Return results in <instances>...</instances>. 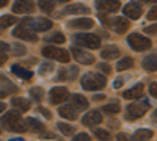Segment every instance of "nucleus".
I'll use <instances>...</instances> for the list:
<instances>
[{
    "label": "nucleus",
    "instance_id": "nucleus-50",
    "mask_svg": "<svg viewBox=\"0 0 157 141\" xmlns=\"http://www.w3.org/2000/svg\"><path fill=\"white\" fill-rule=\"evenodd\" d=\"M8 5V0H0V8H3Z\"/></svg>",
    "mask_w": 157,
    "mask_h": 141
},
{
    "label": "nucleus",
    "instance_id": "nucleus-32",
    "mask_svg": "<svg viewBox=\"0 0 157 141\" xmlns=\"http://www.w3.org/2000/svg\"><path fill=\"white\" fill-rule=\"evenodd\" d=\"M58 130H60L63 135H66V136H71V135L75 133V129H74V127L69 125V124H64V122H58Z\"/></svg>",
    "mask_w": 157,
    "mask_h": 141
},
{
    "label": "nucleus",
    "instance_id": "nucleus-45",
    "mask_svg": "<svg viewBox=\"0 0 157 141\" xmlns=\"http://www.w3.org/2000/svg\"><path fill=\"white\" fill-rule=\"evenodd\" d=\"M39 111H41V113L44 114V116H46V118H49V119L52 118V113H50V111H47L46 108H39Z\"/></svg>",
    "mask_w": 157,
    "mask_h": 141
},
{
    "label": "nucleus",
    "instance_id": "nucleus-38",
    "mask_svg": "<svg viewBox=\"0 0 157 141\" xmlns=\"http://www.w3.org/2000/svg\"><path fill=\"white\" fill-rule=\"evenodd\" d=\"M98 68H99V69H101L104 74H110V72H112V68L107 65V63H101V65H99Z\"/></svg>",
    "mask_w": 157,
    "mask_h": 141
},
{
    "label": "nucleus",
    "instance_id": "nucleus-22",
    "mask_svg": "<svg viewBox=\"0 0 157 141\" xmlns=\"http://www.w3.org/2000/svg\"><path fill=\"white\" fill-rule=\"evenodd\" d=\"M71 102H72L71 105H72L77 111L88 108V100H86L83 96H80V94H72V96H71Z\"/></svg>",
    "mask_w": 157,
    "mask_h": 141
},
{
    "label": "nucleus",
    "instance_id": "nucleus-49",
    "mask_svg": "<svg viewBox=\"0 0 157 141\" xmlns=\"http://www.w3.org/2000/svg\"><path fill=\"white\" fill-rule=\"evenodd\" d=\"M104 97H105L104 94H96L94 96V100H104Z\"/></svg>",
    "mask_w": 157,
    "mask_h": 141
},
{
    "label": "nucleus",
    "instance_id": "nucleus-20",
    "mask_svg": "<svg viewBox=\"0 0 157 141\" xmlns=\"http://www.w3.org/2000/svg\"><path fill=\"white\" fill-rule=\"evenodd\" d=\"M58 113H60V116L64 118V119H69V121H74L77 118V110L72 107V105H63L58 108Z\"/></svg>",
    "mask_w": 157,
    "mask_h": 141
},
{
    "label": "nucleus",
    "instance_id": "nucleus-29",
    "mask_svg": "<svg viewBox=\"0 0 157 141\" xmlns=\"http://www.w3.org/2000/svg\"><path fill=\"white\" fill-rule=\"evenodd\" d=\"M16 22V17L14 16H11V14H5V16H0V30H3V28H8L11 27L13 24Z\"/></svg>",
    "mask_w": 157,
    "mask_h": 141
},
{
    "label": "nucleus",
    "instance_id": "nucleus-41",
    "mask_svg": "<svg viewBox=\"0 0 157 141\" xmlns=\"http://www.w3.org/2000/svg\"><path fill=\"white\" fill-rule=\"evenodd\" d=\"M151 96H152V97L157 96V83H155V82L151 85Z\"/></svg>",
    "mask_w": 157,
    "mask_h": 141
},
{
    "label": "nucleus",
    "instance_id": "nucleus-19",
    "mask_svg": "<svg viewBox=\"0 0 157 141\" xmlns=\"http://www.w3.org/2000/svg\"><path fill=\"white\" fill-rule=\"evenodd\" d=\"M25 129H29L30 132L43 133L46 130V125L41 121H38L36 118H27V119H25Z\"/></svg>",
    "mask_w": 157,
    "mask_h": 141
},
{
    "label": "nucleus",
    "instance_id": "nucleus-27",
    "mask_svg": "<svg viewBox=\"0 0 157 141\" xmlns=\"http://www.w3.org/2000/svg\"><path fill=\"white\" fill-rule=\"evenodd\" d=\"M143 68H145L148 72H155L157 65H155V55H149L143 60Z\"/></svg>",
    "mask_w": 157,
    "mask_h": 141
},
{
    "label": "nucleus",
    "instance_id": "nucleus-52",
    "mask_svg": "<svg viewBox=\"0 0 157 141\" xmlns=\"http://www.w3.org/2000/svg\"><path fill=\"white\" fill-rule=\"evenodd\" d=\"M5 108H6V105L3 104V102H0V113H2V111H5Z\"/></svg>",
    "mask_w": 157,
    "mask_h": 141
},
{
    "label": "nucleus",
    "instance_id": "nucleus-51",
    "mask_svg": "<svg viewBox=\"0 0 157 141\" xmlns=\"http://www.w3.org/2000/svg\"><path fill=\"white\" fill-rule=\"evenodd\" d=\"M138 2H140V3H154L155 0H138Z\"/></svg>",
    "mask_w": 157,
    "mask_h": 141
},
{
    "label": "nucleus",
    "instance_id": "nucleus-55",
    "mask_svg": "<svg viewBox=\"0 0 157 141\" xmlns=\"http://www.w3.org/2000/svg\"><path fill=\"white\" fill-rule=\"evenodd\" d=\"M0 132H2V130H0Z\"/></svg>",
    "mask_w": 157,
    "mask_h": 141
},
{
    "label": "nucleus",
    "instance_id": "nucleus-44",
    "mask_svg": "<svg viewBox=\"0 0 157 141\" xmlns=\"http://www.w3.org/2000/svg\"><path fill=\"white\" fill-rule=\"evenodd\" d=\"M123 83H124V79H121V77H118L116 82H115V88H121V86H123Z\"/></svg>",
    "mask_w": 157,
    "mask_h": 141
},
{
    "label": "nucleus",
    "instance_id": "nucleus-34",
    "mask_svg": "<svg viewBox=\"0 0 157 141\" xmlns=\"http://www.w3.org/2000/svg\"><path fill=\"white\" fill-rule=\"evenodd\" d=\"M105 113H110V114H116V113H120V110H121V107H120V104L118 102H113V104H109V105H104V108H102Z\"/></svg>",
    "mask_w": 157,
    "mask_h": 141
},
{
    "label": "nucleus",
    "instance_id": "nucleus-48",
    "mask_svg": "<svg viewBox=\"0 0 157 141\" xmlns=\"http://www.w3.org/2000/svg\"><path fill=\"white\" fill-rule=\"evenodd\" d=\"M8 94H6V91H3V88H0V99H3V97H6Z\"/></svg>",
    "mask_w": 157,
    "mask_h": 141
},
{
    "label": "nucleus",
    "instance_id": "nucleus-54",
    "mask_svg": "<svg viewBox=\"0 0 157 141\" xmlns=\"http://www.w3.org/2000/svg\"><path fill=\"white\" fill-rule=\"evenodd\" d=\"M55 2H57V3H63V2L66 3V2H69V0H55Z\"/></svg>",
    "mask_w": 157,
    "mask_h": 141
},
{
    "label": "nucleus",
    "instance_id": "nucleus-7",
    "mask_svg": "<svg viewBox=\"0 0 157 141\" xmlns=\"http://www.w3.org/2000/svg\"><path fill=\"white\" fill-rule=\"evenodd\" d=\"M127 43H129V46L132 47L134 50H137V52H143V50L151 49V39H148V38L141 36V35H138V33L129 35Z\"/></svg>",
    "mask_w": 157,
    "mask_h": 141
},
{
    "label": "nucleus",
    "instance_id": "nucleus-11",
    "mask_svg": "<svg viewBox=\"0 0 157 141\" xmlns=\"http://www.w3.org/2000/svg\"><path fill=\"white\" fill-rule=\"evenodd\" d=\"M71 54L75 58V61L82 63V65H91V63H94V57L93 55L85 52V50H82V49H77L75 46L71 49Z\"/></svg>",
    "mask_w": 157,
    "mask_h": 141
},
{
    "label": "nucleus",
    "instance_id": "nucleus-1",
    "mask_svg": "<svg viewBox=\"0 0 157 141\" xmlns=\"http://www.w3.org/2000/svg\"><path fill=\"white\" fill-rule=\"evenodd\" d=\"M2 125L10 132H25V121L17 111H8L2 118Z\"/></svg>",
    "mask_w": 157,
    "mask_h": 141
},
{
    "label": "nucleus",
    "instance_id": "nucleus-24",
    "mask_svg": "<svg viewBox=\"0 0 157 141\" xmlns=\"http://www.w3.org/2000/svg\"><path fill=\"white\" fill-rule=\"evenodd\" d=\"M11 71L14 72L16 75H19L21 79H24V80H30L32 77H33V72H32V71L25 69V68H22V66H19V65H14V66H11Z\"/></svg>",
    "mask_w": 157,
    "mask_h": 141
},
{
    "label": "nucleus",
    "instance_id": "nucleus-6",
    "mask_svg": "<svg viewBox=\"0 0 157 141\" xmlns=\"http://www.w3.org/2000/svg\"><path fill=\"white\" fill-rule=\"evenodd\" d=\"M22 25L29 27L33 32H47L52 28V20L46 17H30V19H25Z\"/></svg>",
    "mask_w": 157,
    "mask_h": 141
},
{
    "label": "nucleus",
    "instance_id": "nucleus-37",
    "mask_svg": "<svg viewBox=\"0 0 157 141\" xmlns=\"http://www.w3.org/2000/svg\"><path fill=\"white\" fill-rule=\"evenodd\" d=\"M52 71H54V65H52V63H43L41 69H39V74H47V72H52Z\"/></svg>",
    "mask_w": 157,
    "mask_h": 141
},
{
    "label": "nucleus",
    "instance_id": "nucleus-31",
    "mask_svg": "<svg viewBox=\"0 0 157 141\" xmlns=\"http://www.w3.org/2000/svg\"><path fill=\"white\" fill-rule=\"evenodd\" d=\"M0 83H2V85L5 86L3 89L6 91V94H10V93H13V91H14V93L17 91V88H16L14 85H13V83H11V82H10L8 79H6L5 75H0Z\"/></svg>",
    "mask_w": 157,
    "mask_h": 141
},
{
    "label": "nucleus",
    "instance_id": "nucleus-42",
    "mask_svg": "<svg viewBox=\"0 0 157 141\" xmlns=\"http://www.w3.org/2000/svg\"><path fill=\"white\" fill-rule=\"evenodd\" d=\"M145 32H146L148 35H155V25H151V27H146V28H145Z\"/></svg>",
    "mask_w": 157,
    "mask_h": 141
},
{
    "label": "nucleus",
    "instance_id": "nucleus-15",
    "mask_svg": "<svg viewBox=\"0 0 157 141\" xmlns=\"http://www.w3.org/2000/svg\"><path fill=\"white\" fill-rule=\"evenodd\" d=\"M101 122H102V114H101L99 111H96V110L88 111L85 116H83V119H82V124L86 125V127L98 125V124H101Z\"/></svg>",
    "mask_w": 157,
    "mask_h": 141
},
{
    "label": "nucleus",
    "instance_id": "nucleus-43",
    "mask_svg": "<svg viewBox=\"0 0 157 141\" xmlns=\"http://www.w3.org/2000/svg\"><path fill=\"white\" fill-rule=\"evenodd\" d=\"M6 60H8V55H6L5 52H2V50H0V65H3Z\"/></svg>",
    "mask_w": 157,
    "mask_h": 141
},
{
    "label": "nucleus",
    "instance_id": "nucleus-35",
    "mask_svg": "<svg viewBox=\"0 0 157 141\" xmlns=\"http://www.w3.org/2000/svg\"><path fill=\"white\" fill-rule=\"evenodd\" d=\"M94 135H96L101 141H110V139H112V135L109 133V130H104V129H96V130H94Z\"/></svg>",
    "mask_w": 157,
    "mask_h": 141
},
{
    "label": "nucleus",
    "instance_id": "nucleus-16",
    "mask_svg": "<svg viewBox=\"0 0 157 141\" xmlns=\"http://www.w3.org/2000/svg\"><path fill=\"white\" fill-rule=\"evenodd\" d=\"M77 74H78V69H77L75 66H72V68H66V69H61V71L58 72V75H57L55 82H63V80L71 82V80H74L75 77H77Z\"/></svg>",
    "mask_w": 157,
    "mask_h": 141
},
{
    "label": "nucleus",
    "instance_id": "nucleus-39",
    "mask_svg": "<svg viewBox=\"0 0 157 141\" xmlns=\"http://www.w3.org/2000/svg\"><path fill=\"white\" fill-rule=\"evenodd\" d=\"M72 141H91V138H90L86 133H78V135H77V136H75Z\"/></svg>",
    "mask_w": 157,
    "mask_h": 141
},
{
    "label": "nucleus",
    "instance_id": "nucleus-3",
    "mask_svg": "<svg viewBox=\"0 0 157 141\" xmlns=\"http://www.w3.org/2000/svg\"><path fill=\"white\" fill-rule=\"evenodd\" d=\"M149 110V102L141 100V102H134V104L127 105L126 108V119L127 121H135L145 116V113Z\"/></svg>",
    "mask_w": 157,
    "mask_h": 141
},
{
    "label": "nucleus",
    "instance_id": "nucleus-14",
    "mask_svg": "<svg viewBox=\"0 0 157 141\" xmlns=\"http://www.w3.org/2000/svg\"><path fill=\"white\" fill-rule=\"evenodd\" d=\"M141 13H143V9L137 2H129L124 6V16L129 19H138L141 16Z\"/></svg>",
    "mask_w": 157,
    "mask_h": 141
},
{
    "label": "nucleus",
    "instance_id": "nucleus-17",
    "mask_svg": "<svg viewBox=\"0 0 157 141\" xmlns=\"http://www.w3.org/2000/svg\"><path fill=\"white\" fill-rule=\"evenodd\" d=\"M129 27H130V24H129V20H127L126 17H115L113 22H112V28H113L115 33H118V35L126 33V32L129 30Z\"/></svg>",
    "mask_w": 157,
    "mask_h": 141
},
{
    "label": "nucleus",
    "instance_id": "nucleus-30",
    "mask_svg": "<svg viewBox=\"0 0 157 141\" xmlns=\"http://www.w3.org/2000/svg\"><path fill=\"white\" fill-rule=\"evenodd\" d=\"M132 66H134V60L127 57V58H123V60H121L120 63H118V65H116V69H118V71L121 72V71L130 69V68H132Z\"/></svg>",
    "mask_w": 157,
    "mask_h": 141
},
{
    "label": "nucleus",
    "instance_id": "nucleus-46",
    "mask_svg": "<svg viewBox=\"0 0 157 141\" xmlns=\"http://www.w3.org/2000/svg\"><path fill=\"white\" fill-rule=\"evenodd\" d=\"M116 141H129V138H127L124 133H120V135L116 136Z\"/></svg>",
    "mask_w": 157,
    "mask_h": 141
},
{
    "label": "nucleus",
    "instance_id": "nucleus-33",
    "mask_svg": "<svg viewBox=\"0 0 157 141\" xmlns=\"http://www.w3.org/2000/svg\"><path fill=\"white\" fill-rule=\"evenodd\" d=\"M46 39L49 41V43H52V44H61V43H64V35L63 33H54V35H50V36H47Z\"/></svg>",
    "mask_w": 157,
    "mask_h": 141
},
{
    "label": "nucleus",
    "instance_id": "nucleus-12",
    "mask_svg": "<svg viewBox=\"0 0 157 141\" xmlns=\"http://www.w3.org/2000/svg\"><path fill=\"white\" fill-rule=\"evenodd\" d=\"M35 11L33 0H16L13 5V13H22V14H29Z\"/></svg>",
    "mask_w": 157,
    "mask_h": 141
},
{
    "label": "nucleus",
    "instance_id": "nucleus-47",
    "mask_svg": "<svg viewBox=\"0 0 157 141\" xmlns=\"http://www.w3.org/2000/svg\"><path fill=\"white\" fill-rule=\"evenodd\" d=\"M0 50H2V52H6V50H10V46L6 43H0Z\"/></svg>",
    "mask_w": 157,
    "mask_h": 141
},
{
    "label": "nucleus",
    "instance_id": "nucleus-40",
    "mask_svg": "<svg viewBox=\"0 0 157 141\" xmlns=\"http://www.w3.org/2000/svg\"><path fill=\"white\" fill-rule=\"evenodd\" d=\"M155 17H157V8L154 6V8L148 13V19H149V20H155Z\"/></svg>",
    "mask_w": 157,
    "mask_h": 141
},
{
    "label": "nucleus",
    "instance_id": "nucleus-8",
    "mask_svg": "<svg viewBox=\"0 0 157 141\" xmlns=\"http://www.w3.org/2000/svg\"><path fill=\"white\" fill-rule=\"evenodd\" d=\"M13 36L19 38V39H24V41H32V43L38 41V35H36L33 30H30L29 27L22 25V24L19 25V27H16L14 30H13Z\"/></svg>",
    "mask_w": 157,
    "mask_h": 141
},
{
    "label": "nucleus",
    "instance_id": "nucleus-9",
    "mask_svg": "<svg viewBox=\"0 0 157 141\" xmlns=\"http://www.w3.org/2000/svg\"><path fill=\"white\" fill-rule=\"evenodd\" d=\"M49 97H50V104L58 105V104H63V102L69 97V91L66 88H63V86H55V88L50 89V96Z\"/></svg>",
    "mask_w": 157,
    "mask_h": 141
},
{
    "label": "nucleus",
    "instance_id": "nucleus-18",
    "mask_svg": "<svg viewBox=\"0 0 157 141\" xmlns=\"http://www.w3.org/2000/svg\"><path fill=\"white\" fill-rule=\"evenodd\" d=\"M63 14H90V8L83 3H75V5H68L63 9Z\"/></svg>",
    "mask_w": 157,
    "mask_h": 141
},
{
    "label": "nucleus",
    "instance_id": "nucleus-23",
    "mask_svg": "<svg viewBox=\"0 0 157 141\" xmlns=\"http://www.w3.org/2000/svg\"><path fill=\"white\" fill-rule=\"evenodd\" d=\"M101 57H102L104 60H115V58L120 57V49H118V47H113V46L105 47V49L101 50Z\"/></svg>",
    "mask_w": 157,
    "mask_h": 141
},
{
    "label": "nucleus",
    "instance_id": "nucleus-21",
    "mask_svg": "<svg viewBox=\"0 0 157 141\" xmlns=\"http://www.w3.org/2000/svg\"><path fill=\"white\" fill-rule=\"evenodd\" d=\"M143 96V83H138L135 85L134 88H130L127 89L126 93H123V97L124 99H129V100H132V99H138Z\"/></svg>",
    "mask_w": 157,
    "mask_h": 141
},
{
    "label": "nucleus",
    "instance_id": "nucleus-53",
    "mask_svg": "<svg viewBox=\"0 0 157 141\" xmlns=\"http://www.w3.org/2000/svg\"><path fill=\"white\" fill-rule=\"evenodd\" d=\"M10 141H25V139H22V138H13V139H10Z\"/></svg>",
    "mask_w": 157,
    "mask_h": 141
},
{
    "label": "nucleus",
    "instance_id": "nucleus-26",
    "mask_svg": "<svg viewBox=\"0 0 157 141\" xmlns=\"http://www.w3.org/2000/svg\"><path fill=\"white\" fill-rule=\"evenodd\" d=\"M152 135H154V132L149 129H140L134 133V141H148L152 138Z\"/></svg>",
    "mask_w": 157,
    "mask_h": 141
},
{
    "label": "nucleus",
    "instance_id": "nucleus-13",
    "mask_svg": "<svg viewBox=\"0 0 157 141\" xmlns=\"http://www.w3.org/2000/svg\"><path fill=\"white\" fill-rule=\"evenodd\" d=\"M94 25L93 19L90 17H78V19H74V20H69L68 22V27L69 28H77V30H88Z\"/></svg>",
    "mask_w": 157,
    "mask_h": 141
},
{
    "label": "nucleus",
    "instance_id": "nucleus-5",
    "mask_svg": "<svg viewBox=\"0 0 157 141\" xmlns=\"http://www.w3.org/2000/svg\"><path fill=\"white\" fill-rule=\"evenodd\" d=\"M43 55L46 58H50V60H57V61H61V63H68L71 60V55L68 50L64 49H58V47H54V46H47L43 49Z\"/></svg>",
    "mask_w": 157,
    "mask_h": 141
},
{
    "label": "nucleus",
    "instance_id": "nucleus-36",
    "mask_svg": "<svg viewBox=\"0 0 157 141\" xmlns=\"http://www.w3.org/2000/svg\"><path fill=\"white\" fill-rule=\"evenodd\" d=\"M43 93H44V91H43V88H38V86H35V88L30 89V96H32L35 100H38V102L43 99Z\"/></svg>",
    "mask_w": 157,
    "mask_h": 141
},
{
    "label": "nucleus",
    "instance_id": "nucleus-4",
    "mask_svg": "<svg viewBox=\"0 0 157 141\" xmlns=\"http://www.w3.org/2000/svg\"><path fill=\"white\" fill-rule=\"evenodd\" d=\"M72 41L75 43V46H82V47H86V49H99L101 43H102L98 35H91V33L74 35Z\"/></svg>",
    "mask_w": 157,
    "mask_h": 141
},
{
    "label": "nucleus",
    "instance_id": "nucleus-10",
    "mask_svg": "<svg viewBox=\"0 0 157 141\" xmlns=\"http://www.w3.org/2000/svg\"><path fill=\"white\" fill-rule=\"evenodd\" d=\"M96 6L99 13H115L121 8L118 0H96Z\"/></svg>",
    "mask_w": 157,
    "mask_h": 141
},
{
    "label": "nucleus",
    "instance_id": "nucleus-2",
    "mask_svg": "<svg viewBox=\"0 0 157 141\" xmlns=\"http://www.w3.org/2000/svg\"><path fill=\"white\" fill-rule=\"evenodd\" d=\"M82 88L86 89V91H99L104 86L107 85V80L105 77L101 75V74H96V72H88L82 77Z\"/></svg>",
    "mask_w": 157,
    "mask_h": 141
},
{
    "label": "nucleus",
    "instance_id": "nucleus-25",
    "mask_svg": "<svg viewBox=\"0 0 157 141\" xmlns=\"http://www.w3.org/2000/svg\"><path fill=\"white\" fill-rule=\"evenodd\" d=\"M11 105L16 107L19 111H29L30 110V102L22 99V97H14V99L11 100Z\"/></svg>",
    "mask_w": 157,
    "mask_h": 141
},
{
    "label": "nucleus",
    "instance_id": "nucleus-28",
    "mask_svg": "<svg viewBox=\"0 0 157 141\" xmlns=\"http://www.w3.org/2000/svg\"><path fill=\"white\" fill-rule=\"evenodd\" d=\"M55 0H38V5L44 13H52L55 8Z\"/></svg>",
    "mask_w": 157,
    "mask_h": 141
}]
</instances>
